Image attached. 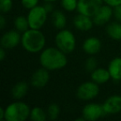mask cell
<instances>
[{"instance_id": "19", "label": "cell", "mask_w": 121, "mask_h": 121, "mask_svg": "<svg viewBox=\"0 0 121 121\" xmlns=\"http://www.w3.org/2000/svg\"><path fill=\"white\" fill-rule=\"evenodd\" d=\"M52 23L57 29H63L66 25V17L65 14L60 11H54L52 15Z\"/></svg>"}, {"instance_id": "15", "label": "cell", "mask_w": 121, "mask_h": 121, "mask_svg": "<svg viewBox=\"0 0 121 121\" xmlns=\"http://www.w3.org/2000/svg\"><path fill=\"white\" fill-rule=\"evenodd\" d=\"M110 77L114 81H121V57H115L109 64L108 67Z\"/></svg>"}, {"instance_id": "28", "label": "cell", "mask_w": 121, "mask_h": 121, "mask_svg": "<svg viewBox=\"0 0 121 121\" xmlns=\"http://www.w3.org/2000/svg\"><path fill=\"white\" fill-rule=\"evenodd\" d=\"M106 4L111 6V7H116L118 5H121V0H103Z\"/></svg>"}, {"instance_id": "13", "label": "cell", "mask_w": 121, "mask_h": 121, "mask_svg": "<svg viewBox=\"0 0 121 121\" xmlns=\"http://www.w3.org/2000/svg\"><path fill=\"white\" fill-rule=\"evenodd\" d=\"M73 22H74L76 28H77L80 31H83V32L91 30L93 27V23H94V22L91 20V17L81 13H79L74 17Z\"/></svg>"}, {"instance_id": "23", "label": "cell", "mask_w": 121, "mask_h": 121, "mask_svg": "<svg viewBox=\"0 0 121 121\" xmlns=\"http://www.w3.org/2000/svg\"><path fill=\"white\" fill-rule=\"evenodd\" d=\"M59 113H60V107L57 104H51L48 106V109H47V114H48L49 118L51 119H57L59 115Z\"/></svg>"}, {"instance_id": "16", "label": "cell", "mask_w": 121, "mask_h": 121, "mask_svg": "<svg viewBox=\"0 0 121 121\" xmlns=\"http://www.w3.org/2000/svg\"><path fill=\"white\" fill-rule=\"evenodd\" d=\"M91 80L97 84H104L110 79V74L109 71L104 68H96L91 72Z\"/></svg>"}, {"instance_id": "27", "label": "cell", "mask_w": 121, "mask_h": 121, "mask_svg": "<svg viewBox=\"0 0 121 121\" xmlns=\"http://www.w3.org/2000/svg\"><path fill=\"white\" fill-rule=\"evenodd\" d=\"M114 15L116 20L121 22V5H118L114 9Z\"/></svg>"}, {"instance_id": "29", "label": "cell", "mask_w": 121, "mask_h": 121, "mask_svg": "<svg viewBox=\"0 0 121 121\" xmlns=\"http://www.w3.org/2000/svg\"><path fill=\"white\" fill-rule=\"evenodd\" d=\"M6 25V20L4 18V17L3 15L0 16V28L1 29H4V27Z\"/></svg>"}, {"instance_id": "2", "label": "cell", "mask_w": 121, "mask_h": 121, "mask_svg": "<svg viewBox=\"0 0 121 121\" xmlns=\"http://www.w3.org/2000/svg\"><path fill=\"white\" fill-rule=\"evenodd\" d=\"M21 42L26 51L32 53H37L45 47L46 37L40 29L30 28L23 32Z\"/></svg>"}, {"instance_id": "14", "label": "cell", "mask_w": 121, "mask_h": 121, "mask_svg": "<svg viewBox=\"0 0 121 121\" xmlns=\"http://www.w3.org/2000/svg\"><path fill=\"white\" fill-rule=\"evenodd\" d=\"M83 50L89 55H95L100 51L101 42L97 37H89L83 43Z\"/></svg>"}, {"instance_id": "22", "label": "cell", "mask_w": 121, "mask_h": 121, "mask_svg": "<svg viewBox=\"0 0 121 121\" xmlns=\"http://www.w3.org/2000/svg\"><path fill=\"white\" fill-rule=\"evenodd\" d=\"M77 0H61V6L68 12H72L77 9Z\"/></svg>"}, {"instance_id": "3", "label": "cell", "mask_w": 121, "mask_h": 121, "mask_svg": "<svg viewBox=\"0 0 121 121\" xmlns=\"http://www.w3.org/2000/svg\"><path fill=\"white\" fill-rule=\"evenodd\" d=\"M31 109L23 102H13L5 109V120L7 121H24L30 117Z\"/></svg>"}, {"instance_id": "32", "label": "cell", "mask_w": 121, "mask_h": 121, "mask_svg": "<svg viewBox=\"0 0 121 121\" xmlns=\"http://www.w3.org/2000/svg\"><path fill=\"white\" fill-rule=\"evenodd\" d=\"M44 8L46 9V10L47 11V12H50V11H52V5L51 4H49L48 3H47V4L44 5Z\"/></svg>"}, {"instance_id": "18", "label": "cell", "mask_w": 121, "mask_h": 121, "mask_svg": "<svg viewBox=\"0 0 121 121\" xmlns=\"http://www.w3.org/2000/svg\"><path fill=\"white\" fill-rule=\"evenodd\" d=\"M106 32L110 38L114 40H121V23L111 22L107 26Z\"/></svg>"}, {"instance_id": "17", "label": "cell", "mask_w": 121, "mask_h": 121, "mask_svg": "<svg viewBox=\"0 0 121 121\" xmlns=\"http://www.w3.org/2000/svg\"><path fill=\"white\" fill-rule=\"evenodd\" d=\"M27 91H28V85L25 81H19L13 87L11 94L14 99H20L27 95Z\"/></svg>"}, {"instance_id": "33", "label": "cell", "mask_w": 121, "mask_h": 121, "mask_svg": "<svg viewBox=\"0 0 121 121\" xmlns=\"http://www.w3.org/2000/svg\"><path fill=\"white\" fill-rule=\"evenodd\" d=\"M44 2H47V3H52V2H56L57 0H42Z\"/></svg>"}, {"instance_id": "10", "label": "cell", "mask_w": 121, "mask_h": 121, "mask_svg": "<svg viewBox=\"0 0 121 121\" xmlns=\"http://www.w3.org/2000/svg\"><path fill=\"white\" fill-rule=\"evenodd\" d=\"M22 37H20L18 31L11 30L3 35L1 38V46L5 49H12L17 47L21 42Z\"/></svg>"}, {"instance_id": "31", "label": "cell", "mask_w": 121, "mask_h": 121, "mask_svg": "<svg viewBox=\"0 0 121 121\" xmlns=\"http://www.w3.org/2000/svg\"><path fill=\"white\" fill-rule=\"evenodd\" d=\"M5 119V109L4 108H0V119Z\"/></svg>"}, {"instance_id": "20", "label": "cell", "mask_w": 121, "mask_h": 121, "mask_svg": "<svg viewBox=\"0 0 121 121\" xmlns=\"http://www.w3.org/2000/svg\"><path fill=\"white\" fill-rule=\"evenodd\" d=\"M14 26L16 29L20 32H24L30 28L27 17H25L24 16H18L16 17L14 21Z\"/></svg>"}, {"instance_id": "30", "label": "cell", "mask_w": 121, "mask_h": 121, "mask_svg": "<svg viewBox=\"0 0 121 121\" xmlns=\"http://www.w3.org/2000/svg\"><path fill=\"white\" fill-rule=\"evenodd\" d=\"M4 47H1V49H0V60H4V58L6 57V52L5 50H4Z\"/></svg>"}, {"instance_id": "8", "label": "cell", "mask_w": 121, "mask_h": 121, "mask_svg": "<svg viewBox=\"0 0 121 121\" xmlns=\"http://www.w3.org/2000/svg\"><path fill=\"white\" fill-rule=\"evenodd\" d=\"M104 114H105V113L103 109V106L95 103L86 104L82 109V116L86 120H97Z\"/></svg>"}, {"instance_id": "25", "label": "cell", "mask_w": 121, "mask_h": 121, "mask_svg": "<svg viewBox=\"0 0 121 121\" xmlns=\"http://www.w3.org/2000/svg\"><path fill=\"white\" fill-rule=\"evenodd\" d=\"M97 68V60L95 57H90L86 61V69L90 72H92L93 71Z\"/></svg>"}, {"instance_id": "26", "label": "cell", "mask_w": 121, "mask_h": 121, "mask_svg": "<svg viewBox=\"0 0 121 121\" xmlns=\"http://www.w3.org/2000/svg\"><path fill=\"white\" fill-rule=\"evenodd\" d=\"M37 4H38V0H22V6L29 10L37 6Z\"/></svg>"}, {"instance_id": "4", "label": "cell", "mask_w": 121, "mask_h": 121, "mask_svg": "<svg viewBox=\"0 0 121 121\" xmlns=\"http://www.w3.org/2000/svg\"><path fill=\"white\" fill-rule=\"evenodd\" d=\"M56 45L64 53H71L76 47V37L71 31L67 29H61L56 36Z\"/></svg>"}, {"instance_id": "9", "label": "cell", "mask_w": 121, "mask_h": 121, "mask_svg": "<svg viewBox=\"0 0 121 121\" xmlns=\"http://www.w3.org/2000/svg\"><path fill=\"white\" fill-rule=\"evenodd\" d=\"M50 80L48 70L46 68H39L32 74L31 77V85L36 89H42L45 87Z\"/></svg>"}, {"instance_id": "12", "label": "cell", "mask_w": 121, "mask_h": 121, "mask_svg": "<svg viewBox=\"0 0 121 121\" xmlns=\"http://www.w3.org/2000/svg\"><path fill=\"white\" fill-rule=\"evenodd\" d=\"M113 13H114V11L111 6L108 4L104 6L102 5L93 17V22L96 25H104L110 20Z\"/></svg>"}, {"instance_id": "21", "label": "cell", "mask_w": 121, "mask_h": 121, "mask_svg": "<svg viewBox=\"0 0 121 121\" xmlns=\"http://www.w3.org/2000/svg\"><path fill=\"white\" fill-rule=\"evenodd\" d=\"M30 119L35 121H45L47 119V114L40 107H34L31 109Z\"/></svg>"}, {"instance_id": "7", "label": "cell", "mask_w": 121, "mask_h": 121, "mask_svg": "<svg viewBox=\"0 0 121 121\" xmlns=\"http://www.w3.org/2000/svg\"><path fill=\"white\" fill-rule=\"evenodd\" d=\"M103 0H78L77 11L79 13L94 17L102 6Z\"/></svg>"}, {"instance_id": "6", "label": "cell", "mask_w": 121, "mask_h": 121, "mask_svg": "<svg viewBox=\"0 0 121 121\" xmlns=\"http://www.w3.org/2000/svg\"><path fill=\"white\" fill-rule=\"evenodd\" d=\"M99 92V88L98 84L94 81H87L82 83L78 87L76 91V95L80 99L82 100H90L98 95Z\"/></svg>"}, {"instance_id": "24", "label": "cell", "mask_w": 121, "mask_h": 121, "mask_svg": "<svg viewBox=\"0 0 121 121\" xmlns=\"http://www.w3.org/2000/svg\"><path fill=\"white\" fill-rule=\"evenodd\" d=\"M12 0H0V10L2 13H8L12 9Z\"/></svg>"}, {"instance_id": "11", "label": "cell", "mask_w": 121, "mask_h": 121, "mask_svg": "<svg viewBox=\"0 0 121 121\" xmlns=\"http://www.w3.org/2000/svg\"><path fill=\"white\" fill-rule=\"evenodd\" d=\"M103 109L105 114H114L121 111V96L114 95L109 97L103 104Z\"/></svg>"}, {"instance_id": "5", "label": "cell", "mask_w": 121, "mask_h": 121, "mask_svg": "<svg viewBox=\"0 0 121 121\" xmlns=\"http://www.w3.org/2000/svg\"><path fill=\"white\" fill-rule=\"evenodd\" d=\"M47 11L44 6H36L30 9L27 15L29 27L32 29H40L45 24L47 18Z\"/></svg>"}, {"instance_id": "1", "label": "cell", "mask_w": 121, "mask_h": 121, "mask_svg": "<svg viewBox=\"0 0 121 121\" xmlns=\"http://www.w3.org/2000/svg\"><path fill=\"white\" fill-rule=\"evenodd\" d=\"M40 63L48 71L62 69L67 64L66 53L58 48L47 47L40 55Z\"/></svg>"}]
</instances>
